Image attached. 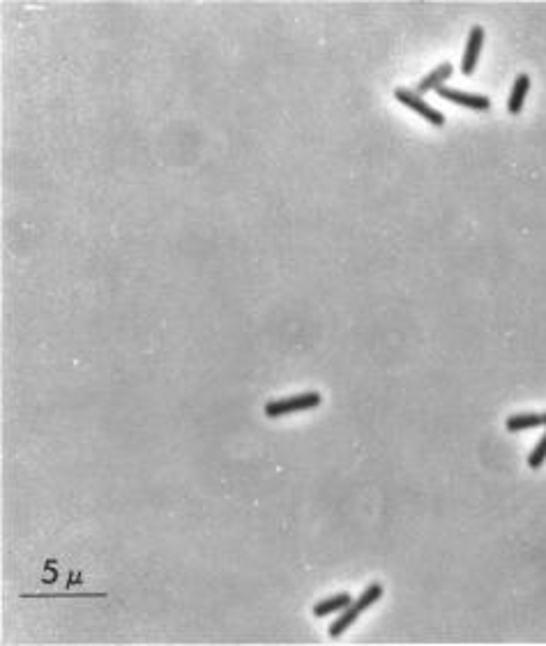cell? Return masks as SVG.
I'll use <instances>...</instances> for the list:
<instances>
[{"mask_svg":"<svg viewBox=\"0 0 546 646\" xmlns=\"http://www.w3.org/2000/svg\"><path fill=\"white\" fill-rule=\"evenodd\" d=\"M452 72H454V67H452V63H443V65H438L434 72H429L422 81L417 83V93L422 95V93H429V90H438V88H443V83L447 81V78L452 76Z\"/></svg>","mask_w":546,"mask_h":646,"instance_id":"obj_7","label":"cell"},{"mask_svg":"<svg viewBox=\"0 0 546 646\" xmlns=\"http://www.w3.org/2000/svg\"><path fill=\"white\" fill-rule=\"evenodd\" d=\"M321 404V395L319 392H300V395L293 397H284V399H275L266 404V416L268 418H281L295 411H307V409H316Z\"/></svg>","mask_w":546,"mask_h":646,"instance_id":"obj_2","label":"cell"},{"mask_svg":"<svg viewBox=\"0 0 546 646\" xmlns=\"http://www.w3.org/2000/svg\"><path fill=\"white\" fill-rule=\"evenodd\" d=\"M542 421H544V425H546V413H542Z\"/></svg>","mask_w":546,"mask_h":646,"instance_id":"obj_11","label":"cell"},{"mask_svg":"<svg viewBox=\"0 0 546 646\" xmlns=\"http://www.w3.org/2000/svg\"><path fill=\"white\" fill-rule=\"evenodd\" d=\"M394 98L399 100L403 107H408V109H413L415 113H420L422 118L427 120V123H431V125H436V127H443L445 125V116L440 113L438 109H434L431 104L422 98V95L417 93V90H410V88H396L394 90Z\"/></svg>","mask_w":546,"mask_h":646,"instance_id":"obj_3","label":"cell"},{"mask_svg":"<svg viewBox=\"0 0 546 646\" xmlns=\"http://www.w3.org/2000/svg\"><path fill=\"white\" fill-rule=\"evenodd\" d=\"M528 90H530V76L528 74H518L516 81H514V88L509 93V100H507V111L512 113V116H518L523 109V102L528 98Z\"/></svg>","mask_w":546,"mask_h":646,"instance_id":"obj_6","label":"cell"},{"mask_svg":"<svg viewBox=\"0 0 546 646\" xmlns=\"http://www.w3.org/2000/svg\"><path fill=\"white\" fill-rule=\"evenodd\" d=\"M383 598V587L378 582H374V584H369V587L364 589V593L360 596L355 602H350V605L343 609L341 612V616L337 618V621H332V626H330V637H341L343 633L348 630L350 626H353L355 621H357V616L364 612V609H369L374 605V602H378Z\"/></svg>","mask_w":546,"mask_h":646,"instance_id":"obj_1","label":"cell"},{"mask_svg":"<svg viewBox=\"0 0 546 646\" xmlns=\"http://www.w3.org/2000/svg\"><path fill=\"white\" fill-rule=\"evenodd\" d=\"M482 45H484V28H482V25H473L470 33H468V42H465L463 63H461V72L465 76H470L475 72V65H477Z\"/></svg>","mask_w":546,"mask_h":646,"instance_id":"obj_4","label":"cell"},{"mask_svg":"<svg viewBox=\"0 0 546 646\" xmlns=\"http://www.w3.org/2000/svg\"><path fill=\"white\" fill-rule=\"evenodd\" d=\"M350 605V596L348 593H339V596H332V598H328V600H319L314 605V616H319V618H325V616H330V614H334V612H343Z\"/></svg>","mask_w":546,"mask_h":646,"instance_id":"obj_8","label":"cell"},{"mask_svg":"<svg viewBox=\"0 0 546 646\" xmlns=\"http://www.w3.org/2000/svg\"><path fill=\"white\" fill-rule=\"evenodd\" d=\"M440 98L447 100V102H454V104H461V107H468V109H477V111H487L491 109V100L487 95H470V93H463V90H454V88H438L436 90Z\"/></svg>","mask_w":546,"mask_h":646,"instance_id":"obj_5","label":"cell"},{"mask_svg":"<svg viewBox=\"0 0 546 646\" xmlns=\"http://www.w3.org/2000/svg\"><path fill=\"white\" fill-rule=\"evenodd\" d=\"M546 462V434L540 439V443L533 448V452L528 455V466H530L533 471H537V469H542V464Z\"/></svg>","mask_w":546,"mask_h":646,"instance_id":"obj_10","label":"cell"},{"mask_svg":"<svg viewBox=\"0 0 546 646\" xmlns=\"http://www.w3.org/2000/svg\"><path fill=\"white\" fill-rule=\"evenodd\" d=\"M542 413H516L509 416L505 427L509 432H523V430H533V427H542Z\"/></svg>","mask_w":546,"mask_h":646,"instance_id":"obj_9","label":"cell"}]
</instances>
